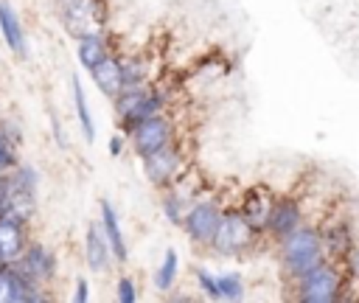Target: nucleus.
Masks as SVG:
<instances>
[{
	"label": "nucleus",
	"instance_id": "412c9836",
	"mask_svg": "<svg viewBox=\"0 0 359 303\" xmlns=\"http://www.w3.org/2000/svg\"><path fill=\"white\" fill-rule=\"evenodd\" d=\"M216 292H219V300H241L244 278L238 272H216Z\"/></svg>",
	"mask_w": 359,
	"mask_h": 303
},
{
	"label": "nucleus",
	"instance_id": "f03ea898",
	"mask_svg": "<svg viewBox=\"0 0 359 303\" xmlns=\"http://www.w3.org/2000/svg\"><path fill=\"white\" fill-rule=\"evenodd\" d=\"M112 101H115L118 121H121L123 132L129 135L140 121H146V118L163 112L165 104H168V95H165L163 87L154 81V84H137V87L121 90Z\"/></svg>",
	"mask_w": 359,
	"mask_h": 303
},
{
	"label": "nucleus",
	"instance_id": "0eeeda50",
	"mask_svg": "<svg viewBox=\"0 0 359 303\" xmlns=\"http://www.w3.org/2000/svg\"><path fill=\"white\" fill-rule=\"evenodd\" d=\"M222 205L216 199H194L191 208L185 210L182 216V230L188 233V238L194 244H202V247H210L213 236H216V227L222 222Z\"/></svg>",
	"mask_w": 359,
	"mask_h": 303
},
{
	"label": "nucleus",
	"instance_id": "4468645a",
	"mask_svg": "<svg viewBox=\"0 0 359 303\" xmlns=\"http://www.w3.org/2000/svg\"><path fill=\"white\" fill-rule=\"evenodd\" d=\"M84 255H87V267L93 272H104L112 261V250H109V241L104 236V227L101 222H90L87 224V236H84Z\"/></svg>",
	"mask_w": 359,
	"mask_h": 303
},
{
	"label": "nucleus",
	"instance_id": "dca6fc26",
	"mask_svg": "<svg viewBox=\"0 0 359 303\" xmlns=\"http://www.w3.org/2000/svg\"><path fill=\"white\" fill-rule=\"evenodd\" d=\"M0 34H3V42L8 45L11 53H17V56L25 53L22 20H20V14L11 8V3H6V0H0Z\"/></svg>",
	"mask_w": 359,
	"mask_h": 303
},
{
	"label": "nucleus",
	"instance_id": "bb28decb",
	"mask_svg": "<svg viewBox=\"0 0 359 303\" xmlns=\"http://www.w3.org/2000/svg\"><path fill=\"white\" fill-rule=\"evenodd\" d=\"M0 300H8V267L0 272Z\"/></svg>",
	"mask_w": 359,
	"mask_h": 303
},
{
	"label": "nucleus",
	"instance_id": "a211bd4d",
	"mask_svg": "<svg viewBox=\"0 0 359 303\" xmlns=\"http://www.w3.org/2000/svg\"><path fill=\"white\" fill-rule=\"evenodd\" d=\"M323 233V244H325V252L328 255H337V258H345L353 247V236H351V227L345 219H337L334 224H328Z\"/></svg>",
	"mask_w": 359,
	"mask_h": 303
},
{
	"label": "nucleus",
	"instance_id": "c85d7f7f",
	"mask_svg": "<svg viewBox=\"0 0 359 303\" xmlns=\"http://www.w3.org/2000/svg\"><path fill=\"white\" fill-rule=\"evenodd\" d=\"M6 267H8V261H6V258H0V272H3Z\"/></svg>",
	"mask_w": 359,
	"mask_h": 303
},
{
	"label": "nucleus",
	"instance_id": "f3484780",
	"mask_svg": "<svg viewBox=\"0 0 359 303\" xmlns=\"http://www.w3.org/2000/svg\"><path fill=\"white\" fill-rule=\"evenodd\" d=\"M107 53H112L109 50V45H107V39L98 34V31H90V34H81L79 36V45H76V56H79V65L90 73Z\"/></svg>",
	"mask_w": 359,
	"mask_h": 303
},
{
	"label": "nucleus",
	"instance_id": "cd10ccee",
	"mask_svg": "<svg viewBox=\"0 0 359 303\" xmlns=\"http://www.w3.org/2000/svg\"><path fill=\"white\" fill-rule=\"evenodd\" d=\"M121 149H123V137H121V135L109 137V154H112V157H118V154H121Z\"/></svg>",
	"mask_w": 359,
	"mask_h": 303
},
{
	"label": "nucleus",
	"instance_id": "a878e982",
	"mask_svg": "<svg viewBox=\"0 0 359 303\" xmlns=\"http://www.w3.org/2000/svg\"><path fill=\"white\" fill-rule=\"evenodd\" d=\"M73 300H76V303H87V300H90V283H87V278H76Z\"/></svg>",
	"mask_w": 359,
	"mask_h": 303
},
{
	"label": "nucleus",
	"instance_id": "1a4fd4ad",
	"mask_svg": "<svg viewBox=\"0 0 359 303\" xmlns=\"http://www.w3.org/2000/svg\"><path fill=\"white\" fill-rule=\"evenodd\" d=\"M20 272H25L31 281H36V283H45V281H50L53 278V272H56V258H53V252L45 247V244H39V241H28V247L22 250V255L17 258V261H11Z\"/></svg>",
	"mask_w": 359,
	"mask_h": 303
},
{
	"label": "nucleus",
	"instance_id": "f8f14e48",
	"mask_svg": "<svg viewBox=\"0 0 359 303\" xmlns=\"http://www.w3.org/2000/svg\"><path fill=\"white\" fill-rule=\"evenodd\" d=\"M98 210H101V227H104V236L109 241V250H112V258L118 264H126L129 261V244H126V236L121 230V222H118V213L112 208L109 199H101L98 202Z\"/></svg>",
	"mask_w": 359,
	"mask_h": 303
},
{
	"label": "nucleus",
	"instance_id": "f257e3e1",
	"mask_svg": "<svg viewBox=\"0 0 359 303\" xmlns=\"http://www.w3.org/2000/svg\"><path fill=\"white\" fill-rule=\"evenodd\" d=\"M280 244V264L283 272L294 281L303 272H309L311 267H317L320 261L328 258L325 244H323V233L311 224H300L297 230H292L286 238L278 241Z\"/></svg>",
	"mask_w": 359,
	"mask_h": 303
},
{
	"label": "nucleus",
	"instance_id": "393cba45",
	"mask_svg": "<svg viewBox=\"0 0 359 303\" xmlns=\"http://www.w3.org/2000/svg\"><path fill=\"white\" fill-rule=\"evenodd\" d=\"M345 272L351 275V278H356L359 281V247L353 244L351 247V252L345 255Z\"/></svg>",
	"mask_w": 359,
	"mask_h": 303
},
{
	"label": "nucleus",
	"instance_id": "9b49d317",
	"mask_svg": "<svg viewBox=\"0 0 359 303\" xmlns=\"http://www.w3.org/2000/svg\"><path fill=\"white\" fill-rule=\"evenodd\" d=\"M272 205H275L272 191H269V188H264V185H252V188H247V191H244L238 210L244 213V219H247L258 233H264Z\"/></svg>",
	"mask_w": 359,
	"mask_h": 303
},
{
	"label": "nucleus",
	"instance_id": "6ab92c4d",
	"mask_svg": "<svg viewBox=\"0 0 359 303\" xmlns=\"http://www.w3.org/2000/svg\"><path fill=\"white\" fill-rule=\"evenodd\" d=\"M70 90H73V104H76V115H79L81 132H84V137L93 143V140H95V121H93V115H90V104H87V95H84V87H81V79H79V76L70 79Z\"/></svg>",
	"mask_w": 359,
	"mask_h": 303
},
{
	"label": "nucleus",
	"instance_id": "2eb2a0df",
	"mask_svg": "<svg viewBox=\"0 0 359 303\" xmlns=\"http://www.w3.org/2000/svg\"><path fill=\"white\" fill-rule=\"evenodd\" d=\"M25 247H28L25 222L11 219V216H0V258H6L11 264L22 255Z\"/></svg>",
	"mask_w": 359,
	"mask_h": 303
},
{
	"label": "nucleus",
	"instance_id": "5701e85b",
	"mask_svg": "<svg viewBox=\"0 0 359 303\" xmlns=\"http://www.w3.org/2000/svg\"><path fill=\"white\" fill-rule=\"evenodd\" d=\"M196 272V281H199V289L208 295V297H213V300H219V292H216V272H210V269H205V267H196L194 269Z\"/></svg>",
	"mask_w": 359,
	"mask_h": 303
},
{
	"label": "nucleus",
	"instance_id": "ddd939ff",
	"mask_svg": "<svg viewBox=\"0 0 359 303\" xmlns=\"http://www.w3.org/2000/svg\"><path fill=\"white\" fill-rule=\"evenodd\" d=\"M93 81L98 84V90L109 98H115L123 90V59H118L115 53H107L93 70H90Z\"/></svg>",
	"mask_w": 359,
	"mask_h": 303
},
{
	"label": "nucleus",
	"instance_id": "39448f33",
	"mask_svg": "<svg viewBox=\"0 0 359 303\" xmlns=\"http://www.w3.org/2000/svg\"><path fill=\"white\" fill-rule=\"evenodd\" d=\"M140 163H143L146 180L151 185H157V188H168L188 168V160H185V152H182L180 140H174V143H168V146L140 157Z\"/></svg>",
	"mask_w": 359,
	"mask_h": 303
},
{
	"label": "nucleus",
	"instance_id": "aec40b11",
	"mask_svg": "<svg viewBox=\"0 0 359 303\" xmlns=\"http://www.w3.org/2000/svg\"><path fill=\"white\" fill-rule=\"evenodd\" d=\"M177 275H180V255H177V250H165V255L154 272V286L160 292H168L177 283Z\"/></svg>",
	"mask_w": 359,
	"mask_h": 303
},
{
	"label": "nucleus",
	"instance_id": "9d476101",
	"mask_svg": "<svg viewBox=\"0 0 359 303\" xmlns=\"http://www.w3.org/2000/svg\"><path fill=\"white\" fill-rule=\"evenodd\" d=\"M62 14H65V28L70 34H76V39L81 34L95 31V25L104 20L95 0H67L65 8H62Z\"/></svg>",
	"mask_w": 359,
	"mask_h": 303
},
{
	"label": "nucleus",
	"instance_id": "20e7f679",
	"mask_svg": "<svg viewBox=\"0 0 359 303\" xmlns=\"http://www.w3.org/2000/svg\"><path fill=\"white\" fill-rule=\"evenodd\" d=\"M255 227L244 219V213L236 208V210H224L222 213V222H219V227H216V236H213V241H210V247L219 252V255H227V258H233V255H241V252H247L250 247H252V241H255Z\"/></svg>",
	"mask_w": 359,
	"mask_h": 303
},
{
	"label": "nucleus",
	"instance_id": "4be33fe9",
	"mask_svg": "<svg viewBox=\"0 0 359 303\" xmlns=\"http://www.w3.org/2000/svg\"><path fill=\"white\" fill-rule=\"evenodd\" d=\"M160 208H163V213H165V219H168L171 224H182V216H185V210L191 208V202L182 199V196L171 188V191H165V196L160 199Z\"/></svg>",
	"mask_w": 359,
	"mask_h": 303
},
{
	"label": "nucleus",
	"instance_id": "423d86ee",
	"mask_svg": "<svg viewBox=\"0 0 359 303\" xmlns=\"http://www.w3.org/2000/svg\"><path fill=\"white\" fill-rule=\"evenodd\" d=\"M129 140H132L135 154L137 157H146V154H151V152H157V149H163V146H168V143H174L180 137H177V126H174L171 115L157 112V115L140 121L129 132Z\"/></svg>",
	"mask_w": 359,
	"mask_h": 303
},
{
	"label": "nucleus",
	"instance_id": "6e6552de",
	"mask_svg": "<svg viewBox=\"0 0 359 303\" xmlns=\"http://www.w3.org/2000/svg\"><path fill=\"white\" fill-rule=\"evenodd\" d=\"M300 224H303V205L297 202V196H275V205L269 210L264 233H269L275 241H280Z\"/></svg>",
	"mask_w": 359,
	"mask_h": 303
},
{
	"label": "nucleus",
	"instance_id": "7ed1b4c3",
	"mask_svg": "<svg viewBox=\"0 0 359 303\" xmlns=\"http://www.w3.org/2000/svg\"><path fill=\"white\" fill-rule=\"evenodd\" d=\"M345 275L334 261H320L300 278H294V297L303 303H334L342 297Z\"/></svg>",
	"mask_w": 359,
	"mask_h": 303
},
{
	"label": "nucleus",
	"instance_id": "b1692460",
	"mask_svg": "<svg viewBox=\"0 0 359 303\" xmlns=\"http://www.w3.org/2000/svg\"><path fill=\"white\" fill-rule=\"evenodd\" d=\"M115 295H118L121 303H135V300H137V283H135V278H129V275L118 278Z\"/></svg>",
	"mask_w": 359,
	"mask_h": 303
}]
</instances>
